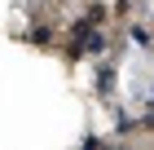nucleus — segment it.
Instances as JSON below:
<instances>
[{
  "mask_svg": "<svg viewBox=\"0 0 154 150\" xmlns=\"http://www.w3.org/2000/svg\"><path fill=\"white\" fill-rule=\"evenodd\" d=\"M26 40H31V44H40V49H44V44H53V27H44V22H40V27H31V31H26Z\"/></svg>",
  "mask_w": 154,
  "mask_h": 150,
  "instance_id": "20e7f679",
  "label": "nucleus"
},
{
  "mask_svg": "<svg viewBox=\"0 0 154 150\" xmlns=\"http://www.w3.org/2000/svg\"><path fill=\"white\" fill-rule=\"evenodd\" d=\"M128 40H132L137 49H150V44H154V31H150L145 22H132V27H128Z\"/></svg>",
  "mask_w": 154,
  "mask_h": 150,
  "instance_id": "7ed1b4c3",
  "label": "nucleus"
},
{
  "mask_svg": "<svg viewBox=\"0 0 154 150\" xmlns=\"http://www.w3.org/2000/svg\"><path fill=\"white\" fill-rule=\"evenodd\" d=\"M84 18H88V22H93V27H106L110 9H106V5H88V13H84Z\"/></svg>",
  "mask_w": 154,
  "mask_h": 150,
  "instance_id": "39448f33",
  "label": "nucleus"
},
{
  "mask_svg": "<svg viewBox=\"0 0 154 150\" xmlns=\"http://www.w3.org/2000/svg\"><path fill=\"white\" fill-rule=\"evenodd\" d=\"M79 146H84V150H101V146H110V141H101V137H97V132H88V137H84Z\"/></svg>",
  "mask_w": 154,
  "mask_h": 150,
  "instance_id": "423d86ee",
  "label": "nucleus"
},
{
  "mask_svg": "<svg viewBox=\"0 0 154 150\" xmlns=\"http://www.w3.org/2000/svg\"><path fill=\"white\" fill-rule=\"evenodd\" d=\"M84 53H93V58H101V53H106V31H101V27H93V31L84 35V44H79V58Z\"/></svg>",
  "mask_w": 154,
  "mask_h": 150,
  "instance_id": "f257e3e1",
  "label": "nucleus"
},
{
  "mask_svg": "<svg viewBox=\"0 0 154 150\" xmlns=\"http://www.w3.org/2000/svg\"><path fill=\"white\" fill-rule=\"evenodd\" d=\"M115 88H119V71L110 66V62H101V66H97V93H106V97H110Z\"/></svg>",
  "mask_w": 154,
  "mask_h": 150,
  "instance_id": "f03ea898",
  "label": "nucleus"
}]
</instances>
